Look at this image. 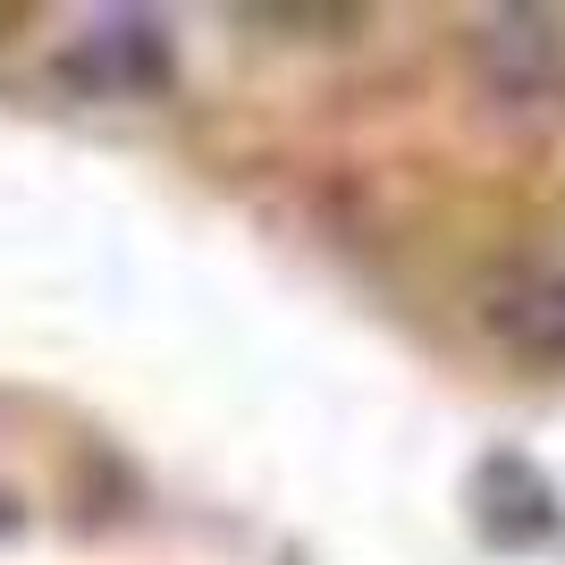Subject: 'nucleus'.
<instances>
[{
	"instance_id": "f257e3e1",
	"label": "nucleus",
	"mask_w": 565,
	"mask_h": 565,
	"mask_svg": "<svg viewBox=\"0 0 565 565\" xmlns=\"http://www.w3.org/2000/svg\"><path fill=\"white\" fill-rule=\"evenodd\" d=\"M465 68L490 110H565V9H490L465 25Z\"/></svg>"
},
{
	"instance_id": "f03ea898",
	"label": "nucleus",
	"mask_w": 565,
	"mask_h": 565,
	"mask_svg": "<svg viewBox=\"0 0 565 565\" xmlns=\"http://www.w3.org/2000/svg\"><path fill=\"white\" fill-rule=\"evenodd\" d=\"M60 85H76L85 102H127V94H169V25L161 18H136V9H118V18H94L60 51Z\"/></svg>"
},
{
	"instance_id": "7ed1b4c3",
	"label": "nucleus",
	"mask_w": 565,
	"mask_h": 565,
	"mask_svg": "<svg viewBox=\"0 0 565 565\" xmlns=\"http://www.w3.org/2000/svg\"><path fill=\"white\" fill-rule=\"evenodd\" d=\"M481 338L523 372H565V270H507L481 287Z\"/></svg>"
},
{
	"instance_id": "20e7f679",
	"label": "nucleus",
	"mask_w": 565,
	"mask_h": 565,
	"mask_svg": "<svg viewBox=\"0 0 565 565\" xmlns=\"http://www.w3.org/2000/svg\"><path fill=\"white\" fill-rule=\"evenodd\" d=\"M472 498H481V532H490L498 548H532V541H548V532L565 523L557 490H548L523 456H490L481 481H472Z\"/></svg>"
},
{
	"instance_id": "39448f33",
	"label": "nucleus",
	"mask_w": 565,
	"mask_h": 565,
	"mask_svg": "<svg viewBox=\"0 0 565 565\" xmlns=\"http://www.w3.org/2000/svg\"><path fill=\"white\" fill-rule=\"evenodd\" d=\"M236 25H262V34H363L372 9H321V0H296V9H270V0H245Z\"/></svg>"
},
{
	"instance_id": "423d86ee",
	"label": "nucleus",
	"mask_w": 565,
	"mask_h": 565,
	"mask_svg": "<svg viewBox=\"0 0 565 565\" xmlns=\"http://www.w3.org/2000/svg\"><path fill=\"white\" fill-rule=\"evenodd\" d=\"M25 25V9H9V0H0V34H18Z\"/></svg>"
}]
</instances>
